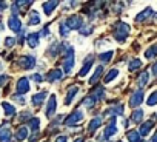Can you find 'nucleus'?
Wrapping results in <instances>:
<instances>
[{
  "label": "nucleus",
  "instance_id": "de8ad7c7",
  "mask_svg": "<svg viewBox=\"0 0 157 142\" xmlns=\"http://www.w3.org/2000/svg\"><path fill=\"white\" fill-rule=\"evenodd\" d=\"M42 36H49V26H45V28H43Z\"/></svg>",
  "mask_w": 157,
  "mask_h": 142
},
{
  "label": "nucleus",
  "instance_id": "603ef678",
  "mask_svg": "<svg viewBox=\"0 0 157 142\" xmlns=\"http://www.w3.org/2000/svg\"><path fill=\"white\" fill-rule=\"evenodd\" d=\"M74 142H85V139H83V137H77Z\"/></svg>",
  "mask_w": 157,
  "mask_h": 142
},
{
  "label": "nucleus",
  "instance_id": "c85d7f7f",
  "mask_svg": "<svg viewBox=\"0 0 157 142\" xmlns=\"http://www.w3.org/2000/svg\"><path fill=\"white\" fill-rule=\"evenodd\" d=\"M142 68V60L140 59H131L129 63H128V69L129 71H137Z\"/></svg>",
  "mask_w": 157,
  "mask_h": 142
},
{
  "label": "nucleus",
  "instance_id": "58836bf2",
  "mask_svg": "<svg viewBox=\"0 0 157 142\" xmlns=\"http://www.w3.org/2000/svg\"><path fill=\"white\" fill-rule=\"evenodd\" d=\"M93 26H83V28H80V34L82 36H90L91 33H93Z\"/></svg>",
  "mask_w": 157,
  "mask_h": 142
},
{
  "label": "nucleus",
  "instance_id": "4be33fe9",
  "mask_svg": "<svg viewBox=\"0 0 157 142\" xmlns=\"http://www.w3.org/2000/svg\"><path fill=\"white\" fill-rule=\"evenodd\" d=\"M56 6H59V2H45L43 3V13L46 16H51L52 11L56 10Z\"/></svg>",
  "mask_w": 157,
  "mask_h": 142
},
{
  "label": "nucleus",
  "instance_id": "a878e982",
  "mask_svg": "<svg viewBox=\"0 0 157 142\" xmlns=\"http://www.w3.org/2000/svg\"><path fill=\"white\" fill-rule=\"evenodd\" d=\"M142 119H143V111H142L140 108H136V110L132 111V114H131V122H132V124H140Z\"/></svg>",
  "mask_w": 157,
  "mask_h": 142
},
{
  "label": "nucleus",
  "instance_id": "e433bc0d",
  "mask_svg": "<svg viewBox=\"0 0 157 142\" xmlns=\"http://www.w3.org/2000/svg\"><path fill=\"white\" fill-rule=\"evenodd\" d=\"M146 105L152 107V105H157V91H152L149 94V97L146 99Z\"/></svg>",
  "mask_w": 157,
  "mask_h": 142
},
{
  "label": "nucleus",
  "instance_id": "4468645a",
  "mask_svg": "<svg viewBox=\"0 0 157 142\" xmlns=\"http://www.w3.org/2000/svg\"><path fill=\"white\" fill-rule=\"evenodd\" d=\"M123 111H125V107L122 105V104H117V105H114V107H109L106 111H105V116H113L114 117V114L116 116H122L123 114Z\"/></svg>",
  "mask_w": 157,
  "mask_h": 142
},
{
  "label": "nucleus",
  "instance_id": "f03ea898",
  "mask_svg": "<svg viewBox=\"0 0 157 142\" xmlns=\"http://www.w3.org/2000/svg\"><path fill=\"white\" fill-rule=\"evenodd\" d=\"M65 25L69 28V31H71V30H80V28L83 26V19H82V16L74 14V16H69V17L65 20Z\"/></svg>",
  "mask_w": 157,
  "mask_h": 142
},
{
  "label": "nucleus",
  "instance_id": "a211bd4d",
  "mask_svg": "<svg viewBox=\"0 0 157 142\" xmlns=\"http://www.w3.org/2000/svg\"><path fill=\"white\" fill-rule=\"evenodd\" d=\"M46 91H40V93H37V94H34L33 96V99H31V102H33V105L37 108V107H40L42 104H43V101L46 99Z\"/></svg>",
  "mask_w": 157,
  "mask_h": 142
},
{
  "label": "nucleus",
  "instance_id": "8fccbe9b",
  "mask_svg": "<svg viewBox=\"0 0 157 142\" xmlns=\"http://www.w3.org/2000/svg\"><path fill=\"white\" fill-rule=\"evenodd\" d=\"M149 142H157V131H155V133L152 134V137L149 139Z\"/></svg>",
  "mask_w": 157,
  "mask_h": 142
},
{
  "label": "nucleus",
  "instance_id": "0eeeda50",
  "mask_svg": "<svg viewBox=\"0 0 157 142\" xmlns=\"http://www.w3.org/2000/svg\"><path fill=\"white\" fill-rule=\"evenodd\" d=\"M152 14H154V11H152V8H149V6H146L142 13H139L137 16H136V22L137 23H140V22H146V20H149L151 17H152Z\"/></svg>",
  "mask_w": 157,
  "mask_h": 142
},
{
  "label": "nucleus",
  "instance_id": "a18cd8bd",
  "mask_svg": "<svg viewBox=\"0 0 157 142\" xmlns=\"http://www.w3.org/2000/svg\"><path fill=\"white\" fill-rule=\"evenodd\" d=\"M151 73H152L154 77H157V62L152 63V66H151Z\"/></svg>",
  "mask_w": 157,
  "mask_h": 142
},
{
  "label": "nucleus",
  "instance_id": "cd10ccee",
  "mask_svg": "<svg viewBox=\"0 0 157 142\" xmlns=\"http://www.w3.org/2000/svg\"><path fill=\"white\" fill-rule=\"evenodd\" d=\"M117 76H119V69H117V68H113V69H109V71H108V74L105 76V79H103V81H105V84H109V82H113Z\"/></svg>",
  "mask_w": 157,
  "mask_h": 142
},
{
  "label": "nucleus",
  "instance_id": "f704fd0d",
  "mask_svg": "<svg viewBox=\"0 0 157 142\" xmlns=\"http://www.w3.org/2000/svg\"><path fill=\"white\" fill-rule=\"evenodd\" d=\"M82 105L86 107V108H94V105H96V99H94L93 96H86V97L82 101Z\"/></svg>",
  "mask_w": 157,
  "mask_h": 142
},
{
  "label": "nucleus",
  "instance_id": "9b49d317",
  "mask_svg": "<svg viewBox=\"0 0 157 142\" xmlns=\"http://www.w3.org/2000/svg\"><path fill=\"white\" fill-rule=\"evenodd\" d=\"M116 133H117L116 117H111V122H109V125H108V127L105 128V131H103V139H109V137H113Z\"/></svg>",
  "mask_w": 157,
  "mask_h": 142
},
{
  "label": "nucleus",
  "instance_id": "412c9836",
  "mask_svg": "<svg viewBox=\"0 0 157 142\" xmlns=\"http://www.w3.org/2000/svg\"><path fill=\"white\" fill-rule=\"evenodd\" d=\"M102 74H103V66L100 65V66H97V68H96L94 74L91 76V79H90V84H91V85H96V84H97V81L102 77Z\"/></svg>",
  "mask_w": 157,
  "mask_h": 142
},
{
  "label": "nucleus",
  "instance_id": "2f4dec72",
  "mask_svg": "<svg viewBox=\"0 0 157 142\" xmlns=\"http://www.w3.org/2000/svg\"><path fill=\"white\" fill-rule=\"evenodd\" d=\"M113 56H114V51H106V53H102V54L99 56V60H100L102 63H108V62H111Z\"/></svg>",
  "mask_w": 157,
  "mask_h": 142
},
{
  "label": "nucleus",
  "instance_id": "2eb2a0df",
  "mask_svg": "<svg viewBox=\"0 0 157 142\" xmlns=\"http://www.w3.org/2000/svg\"><path fill=\"white\" fill-rule=\"evenodd\" d=\"M62 76H63V71L59 69V68H56V69H51L49 73L46 74V81L48 82H56V81H60Z\"/></svg>",
  "mask_w": 157,
  "mask_h": 142
},
{
  "label": "nucleus",
  "instance_id": "7c9ffc66",
  "mask_svg": "<svg viewBox=\"0 0 157 142\" xmlns=\"http://www.w3.org/2000/svg\"><path fill=\"white\" fill-rule=\"evenodd\" d=\"M28 23L29 25H39L40 23V16L36 11H31L29 13V17H28Z\"/></svg>",
  "mask_w": 157,
  "mask_h": 142
},
{
  "label": "nucleus",
  "instance_id": "4c0bfd02",
  "mask_svg": "<svg viewBox=\"0 0 157 142\" xmlns=\"http://www.w3.org/2000/svg\"><path fill=\"white\" fill-rule=\"evenodd\" d=\"M29 125H31L33 131H39V128H40V119H39V117H31Z\"/></svg>",
  "mask_w": 157,
  "mask_h": 142
},
{
  "label": "nucleus",
  "instance_id": "aec40b11",
  "mask_svg": "<svg viewBox=\"0 0 157 142\" xmlns=\"http://www.w3.org/2000/svg\"><path fill=\"white\" fill-rule=\"evenodd\" d=\"M26 40H28V45H29L31 48H36V46H39V43H40V34H39V33H31V34H28Z\"/></svg>",
  "mask_w": 157,
  "mask_h": 142
},
{
  "label": "nucleus",
  "instance_id": "39448f33",
  "mask_svg": "<svg viewBox=\"0 0 157 142\" xmlns=\"http://www.w3.org/2000/svg\"><path fill=\"white\" fill-rule=\"evenodd\" d=\"M143 102V91L142 90H137L131 94L129 97V107L136 108V107H140V104Z\"/></svg>",
  "mask_w": 157,
  "mask_h": 142
},
{
  "label": "nucleus",
  "instance_id": "79ce46f5",
  "mask_svg": "<svg viewBox=\"0 0 157 142\" xmlns=\"http://www.w3.org/2000/svg\"><path fill=\"white\" fill-rule=\"evenodd\" d=\"M10 82V76H0V87H5Z\"/></svg>",
  "mask_w": 157,
  "mask_h": 142
},
{
  "label": "nucleus",
  "instance_id": "ddd939ff",
  "mask_svg": "<svg viewBox=\"0 0 157 142\" xmlns=\"http://www.w3.org/2000/svg\"><path fill=\"white\" fill-rule=\"evenodd\" d=\"M16 88H17V94H25V93H28V91H29V82H28V79H26V77L19 79Z\"/></svg>",
  "mask_w": 157,
  "mask_h": 142
},
{
  "label": "nucleus",
  "instance_id": "3c124183",
  "mask_svg": "<svg viewBox=\"0 0 157 142\" xmlns=\"http://www.w3.org/2000/svg\"><path fill=\"white\" fill-rule=\"evenodd\" d=\"M5 8H6V3L5 2H0V11H3Z\"/></svg>",
  "mask_w": 157,
  "mask_h": 142
},
{
  "label": "nucleus",
  "instance_id": "f3484780",
  "mask_svg": "<svg viewBox=\"0 0 157 142\" xmlns=\"http://www.w3.org/2000/svg\"><path fill=\"white\" fill-rule=\"evenodd\" d=\"M102 124H103L102 116H97V117L91 119V122H90V125H88V131H90V134H94V133H96V130H97Z\"/></svg>",
  "mask_w": 157,
  "mask_h": 142
},
{
  "label": "nucleus",
  "instance_id": "09e8293b",
  "mask_svg": "<svg viewBox=\"0 0 157 142\" xmlns=\"http://www.w3.org/2000/svg\"><path fill=\"white\" fill-rule=\"evenodd\" d=\"M56 142H66V136H59L56 139Z\"/></svg>",
  "mask_w": 157,
  "mask_h": 142
},
{
  "label": "nucleus",
  "instance_id": "f257e3e1",
  "mask_svg": "<svg viewBox=\"0 0 157 142\" xmlns=\"http://www.w3.org/2000/svg\"><path fill=\"white\" fill-rule=\"evenodd\" d=\"M129 31H131V28H129L128 23H125V22H117V23L114 25V28H113V36H114V39H116L119 43H123V42L126 40V37L129 36Z\"/></svg>",
  "mask_w": 157,
  "mask_h": 142
},
{
  "label": "nucleus",
  "instance_id": "423d86ee",
  "mask_svg": "<svg viewBox=\"0 0 157 142\" xmlns=\"http://www.w3.org/2000/svg\"><path fill=\"white\" fill-rule=\"evenodd\" d=\"M0 142H11V127L8 122L0 127Z\"/></svg>",
  "mask_w": 157,
  "mask_h": 142
},
{
  "label": "nucleus",
  "instance_id": "c9c22d12",
  "mask_svg": "<svg viewBox=\"0 0 157 142\" xmlns=\"http://www.w3.org/2000/svg\"><path fill=\"white\" fill-rule=\"evenodd\" d=\"M59 34L63 37H68V34H69V28L65 25V20L60 22V25H59Z\"/></svg>",
  "mask_w": 157,
  "mask_h": 142
},
{
  "label": "nucleus",
  "instance_id": "6e6552de",
  "mask_svg": "<svg viewBox=\"0 0 157 142\" xmlns=\"http://www.w3.org/2000/svg\"><path fill=\"white\" fill-rule=\"evenodd\" d=\"M8 26H10L11 31L20 33V31H22V20H20L17 16H11V17L8 19Z\"/></svg>",
  "mask_w": 157,
  "mask_h": 142
},
{
  "label": "nucleus",
  "instance_id": "7ed1b4c3",
  "mask_svg": "<svg viewBox=\"0 0 157 142\" xmlns=\"http://www.w3.org/2000/svg\"><path fill=\"white\" fill-rule=\"evenodd\" d=\"M75 59H74V49L71 48L65 56H63V71L65 73H71V69L74 68Z\"/></svg>",
  "mask_w": 157,
  "mask_h": 142
},
{
  "label": "nucleus",
  "instance_id": "ea45409f",
  "mask_svg": "<svg viewBox=\"0 0 157 142\" xmlns=\"http://www.w3.org/2000/svg\"><path fill=\"white\" fill-rule=\"evenodd\" d=\"M14 45H16V39H14V37H6V39H5V46L13 48Z\"/></svg>",
  "mask_w": 157,
  "mask_h": 142
},
{
  "label": "nucleus",
  "instance_id": "a19ab883",
  "mask_svg": "<svg viewBox=\"0 0 157 142\" xmlns=\"http://www.w3.org/2000/svg\"><path fill=\"white\" fill-rule=\"evenodd\" d=\"M28 117L31 119V113H29V111H25V113H22V114L19 116V120L23 122V120H28Z\"/></svg>",
  "mask_w": 157,
  "mask_h": 142
},
{
  "label": "nucleus",
  "instance_id": "49530a36",
  "mask_svg": "<svg viewBox=\"0 0 157 142\" xmlns=\"http://www.w3.org/2000/svg\"><path fill=\"white\" fill-rule=\"evenodd\" d=\"M33 81H36L37 84H40V82H42L43 79H42V76H40V74L37 73V74H34V76H33Z\"/></svg>",
  "mask_w": 157,
  "mask_h": 142
},
{
  "label": "nucleus",
  "instance_id": "37998d69",
  "mask_svg": "<svg viewBox=\"0 0 157 142\" xmlns=\"http://www.w3.org/2000/svg\"><path fill=\"white\" fill-rule=\"evenodd\" d=\"M39 137H40V133H39V131H34V133H33V136L29 137V142H36Z\"/></svg>",
  "mask_w": 157,
  "mask_h": 142
},
{
  "label": "nucleus",
  "instance_id": "c756f323",
  "mask_svg": "<svg viewBox=\"0 0 157 142\" xmlns=\"http://www.w3.org/2000/svg\"><path fill=\"white\" fill-rule=\"evenodd\" d=\"M2 107H3L5 114H6L8 117H11V116H14V114H16V107H14V105H11V104H8V102H3V104H2Z\"/></svg>",
  "mask_w": 157,
  "mask_h": 142
},
{
  "label": "nucleus",
  "instance_id": "c03bdc74",
  "mask_svg": "<svg viewBox=\"0 0 157 142\" xmlns=\"http://www.w3.org/2000/svg\"><path fill=\"white\" fill-rule=\"evenodd\" d=\"M14 99H16V101H17L19 104H22V105H23V104L26 102V101H25V96L22 97V96H19V94H14Z\"/></svg>",
  "mask_w": 157,
  "mask_h": 142
},
{
  "label": "nucleus",
  "instance_id": "f8f14e48",
  "mask_svg": "<svg viewBox=\"0 0 157 142\" xmlns=\"http://www.w3.org/2000/svg\"><path fill=\"white\" fill-rule=\"evenodd\" d=\"M154 119H151V120H146V122H143L142 125H140V128H139V134H140V137L142 136H148L149 134V131L154 128Z\"/></svg>",
  "mask_w": 157,
  "mask_h": 142
},
{
  "label": "nucleus",
  "instance_id": "dca6fc26",
  "mask_svg": "<svg viewBox=\"0 0 157 142\" xmlns=\"http://www.w3.org/2000/svg\"><path fill=\"white\" fill-rule=\"evenodd\" d=\"M90 59L83 63V66H82V69L78 71V77H83V76H86L88 73H90V69H91V66H93V63H94V57L93 56H88Z\"/></svg>",
  "mask_w": 157,
  "mask_h": 142
},
{
  "label": "nucleus",
  "instance_id": "6ab92c4d",
  "mask_svg": "<svg viewBox=\"0 0 157 142\" xmlns=\"http://www.w3.org/2000/svg\"><path fill=\"white\" fill-rule=\"evenodd\" d=\"M148 81H149V73H148V71H142L140 76L137 77V87H139V90H142L143 87H146L148 85Z\"/></svg>",
  "mask_w": 157,
  "mask_h": 142
},
{
  "label": "nucleus",
  "instance_id": "473e14b6",
  "mask_svg": "<svg viewBox=\"0 0 157 142\" xmlns=\"http://www.w3.org/2000/svg\"><path fill=\"white\" fill-rule=\"evenodd\" d=\"M155 56H157V43L151 45V46L145 51V57H146V59H152V57H155Z\"/></svg>",
  "mask_w": 157,
  "mask_h": 142
},
{
  "label": "nucleus",
  "instance_id": "b1692460",
  "mask_svg": "<svg viewBox=\"0 0 157 142\" xmlns=\"http://www.w3.org/2000/svg\"><path fill=\"white\" fill-rule=\"evenodd\" d=\"M46 54H48L51 59H56L57 54H59V43H57V42H52V43L49 45V48L46 49Z\"/></svg>",
  "mask_w": 157,
  "mask_h": 142
},
{
  "label": "nucleus",
  "instance_id": "bb28decb",
  "mask_svg": "<svg viewBox=\"0 0 157 142\" xmlns=\"http://www.w3.org/2000/svg\"><path fill=\"white\" fill-rule=\"evenodd\" d=\"M28 134H29L28 128L26 127H20L16 131V140H25V139H28Z\"/></svg>",
  "mask_w": 157,
  "mask_h": 142
},
{
  "label": "nucleus",
  "instance_id": "9d476101",
  "mask_svg": "<svg viewBox=\"0 0 157 142\" xmlns=\"http://www.w3.org/2000/svg\"><path fill=\"white\" fill-rule=\"evenodd\" d=\"M56 108H57V99H56L54 94H51L49 96V101H48V105H46V110H45L46 117H51L56 113Z\"/></svg>",
  "mask_w": 157,
  "mask_h": 142
},
{
  "label": "nucleus",
  "instance_id": "72a5a7b5",
  "mask_svg": "<svg viewBox=\"0 0 157 142\" xmlns=\"http://www.w3.org/2000/svg\"><path fill=\"white\" fill-rule=\"evenodd\" d=\"M93 97L96 99V102H97V101H102V99L105 97V90H103L102 87H97V90L93 91Z\"/></svg>",
  "mask_w": 157,
  "mask_h": 142
},
{
  "label": "nucleus",
  "instance_id": "1a4fd4ad",
  "mask_svg": "<svg viewBox=\"0 0 157 142\" xmlns=\"http://www.w3.org/2000/svg\"><path fill=\"white\" fill-rule=\"evenodd\" d=\"M36 57L34 56H23L22 59H20V66L23 68V69H33L34 66H36Z\"/></svg>",
  "mask_w": 157,
  "mask_h": 142
},
{
  "label": "nucleus",
  "instance_id": "5701e85b",
  "mask_svg": "<svg viewBox=\"0 0 157 142\" xmlns=\"http://www.w3.org/2000/svg\"><path fill=\"white\" fill-rule=\"evenodd\" d=\"M126 137H128L129 142H143L137 130H129V131H126Z\"/></svg>",
  "mask_w": 157,
  "mask_h": 142
},
{
  "label": "nucleus",
  "instance_id": "20e7f679",
  "mask_svg": "<svg viewBox=\"0 0 157 142\" xmlns=\"http://www.w3.org/2000/svg\"><path fill=\"white\" fill-rule=\"evenodd\" d=\"M83 117H85V114H83V111H82V110H75V111H72V113L68 116V119L65 120V124H66L68 127H71V125L78 124Z\"/></svg>",
  "mask_w": 157,
  "mask_h": 142
},
{
  "label": "nucleus",
  "instance_id": "393cba45",
  "mask_svg": "<svg viewBox=\"0 0 157 142\" xmlns=\"http://www.w3.org/2000/svg\"><path fill=\"white\" fill-rule=\"evenodd\" d=\"M77 91H78V87H77V85H74V87H71V88L68 90V94H66V97H65V104H66V105L72 102V99L75 97Z\"/></svg>",
  "mask_w": 157,
  "mask_h": 142
}]
</instances>
